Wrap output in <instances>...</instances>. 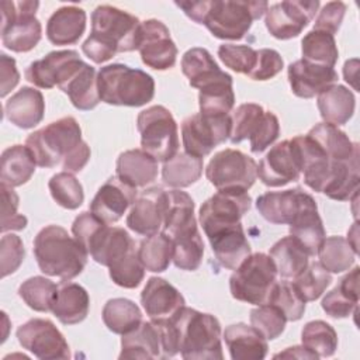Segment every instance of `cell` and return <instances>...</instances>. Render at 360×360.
Returning <instances> with one entry per match:
<instances>
[{"instance_id":"6da1fadb","label":"cell","mask_w":360,"mask_h":360,"mask_svg":"<svg viewBox=\"0 0 360 360\" xmlns=\"http://www.w3.org/2000/svg\"><path fill=\"white\" fill-rule=\"evenodd\" d=\"M37 166H62L63 172L79 173L90 160V146L82 139V128L75 117H62L41 129L34 131L25 139Z\"/></svg>"},{"instance_id":"7a4b0ae2","label":"cell","mask_w":360,"mask_h":360,"mask_svg":"<svg viewBox=\"0 0 360 360\" xmlns=\"http://www.w3.org/2000/svg\"><path fill=\"white\" fill-rule=\"evenodd\" d=\"M183 13L197 24H202L218 39L239 41L250 30L255 20L263 17L267 1L200 0L174 1Z\"/></svg>"},{"instance_id":"3957f363","label":"cell","mask_w":360,"mask_h":360,"mask_svg":"<svg viewBox=\"0 0 360 360\" xmlns=\"http://www.w3.org/2000/svg\"><path fill=\"white\" fill-rule=\"evenodd\" d=\"M141 21L131 13L101 4L91 13V31L82 44L83 53L100 65L118 52L138 49Z\"/></svg>"},{"instance_id":"277c9868","label":"cell","mask_w":360,"mask_h":360,"mask_svg":"<svg viewBox=\"0 0 360 360\" xmlns=\"http://www.w3.org/2000/svg\"><path fill=\"white\" fill-rule=\"evenodd\" d=\"M34 256L39 270L52 277L69 281L77 277L87 264L89 253L59 225L42 228L32 243Z\"/></svg>"},{"instance_id":"5b68a950","label":"cell","mask_w":360,"mask_h":360,"mask_svg":"<svg viewBox=\"0 0 360 360\" xmlns=\"http://www.w3.org/2000/svg\"><path fill=\"white\" fill-rule=\"evenodd\" d=\"M169 322L184 360H222V329L219 321L205 312L183 307Z\"/></svg>"},{"instance_id":"8992f818","label":"cell","mask_w":360,"mask_h":360,"mask_svg":"<svg viewBox=\"0 0 360 360\" xmlns=\"http://www.w3.org/2000/svg\"><path fill=\"white\" fill-rule=\"evenodd\" d=\"M100 100L110 105L142 107L155 96V80L141 69L111 63L97 72Z\"/></svg>"},{"instance_id":"52a82bcc","label":"cell","mask_w":360,"mask_h":360,"mask_svg":"<svg viewBox=\"0 0 360 360\" xmlns=\"http://www.w3.org/2000/svg\"><path fill=\"white\" fill-rule=\"evenodd\" d=\"M277 281V269L263 252L250 253L229 277V290L235 300L252 305L266 304Z\"/></svg>"},{"instance_id":"ba28073f","label":"cell","mask_w":360,"mask_h":360,"mask_svg":"<svg viewBox=\"0 0 360 360\" xmlns=\"http://www.w3.org/2000/svg\"><path fill=\"white\" fill-rule=\"evenodd\" d=\"M142 149L158 162H166L179 152V128L165 105H150L136 118Z\"/></svg>"},{"instance_id":"9c48e42d","label":"cell","mask_w":360,"mask_h":360,"mask_svg":"<svg viewBox=\"0 0 360 360\" xmlns=\"http://www.w3.org/2000/svg\"><path fill=\"white\" fill-rule=\"evenodd\" d=\"M38 1H1V42L13 52H30L42 38V25L35 17Z\"/></svg>"},{"instance_id":"30bf717a","label":"cell","mask_w":360,"mask_h":360,"mask_svg":"<svg viewBox=\"0 0 360 360\" xmlns=\"http://www.w3.org/2000/svg\"><path fill=\"white\" fill-rule=\"evenodd\" d=\"M205 176L218 191H248L257 179V163L249 155L228 148L211 158Z\"/></svg>"},{"instance_id":"8fae6325","label":"cell","mask_w":360,"mask_h":360,"mask_svg":"<svg viewBox=\"0 0 360 360\" xmlns=\"http://www.w3.org/2000/svg\"><path fill=\"white\" fill-rule=\"evenodd\" d=\"M231 115H204L193 114L181 122V141L184 152L204 158L210 155L215 146L224 143L231 135Z\"/></svg>"},{"instance_id":"7c38bea8","label":"cell","mask_w":360,"mask_h":360,"mask_svg":"<svg viewBox=\"0 0 360 360\" xmlns=\"http://www.w3.org/2000/svg\"><path fill=\"white\" fill-rule=\"evenodd\" d=\"M321 3L318 0H285L269 6L264 25L271 37L287 41L298 37L314 20Z\"/></svg>"},{"instance_id":"4fadbf2b","label":"cell","mask_w":360,"mask_h":360,"mask_svg":"<svg viewBox=\"0 0 360 360\" xmlns=\"http://www.w3.org/2000/svg\"><path fill=\"white\" fill-rule=\"evenodd\" d=\"M15 336L22 349L41 360H65L70 357V349L65 336L49 319H30L18 326Z\"/></svg>"},{"instance_id":"5bb4252c","label":"cell","mask_w":360,"mask_h":360,"mask_svg":"<svg viewBox=\"0 0 360 360\" xmlns=\"http://www.w3.org/2000/svg\"><path fill=\"white\" fill-rule=\"evenodd\" d=\"M248 191H217L200 207V224L207 235L236 224L250 210Z\"/></svg>"},{"instance_id":"9a60e30c","label":"cell","mask_w":360,"mask_h":360,"mask_svg":"<svg viewBox=\"0 0 360 360\" xmlns=\"http://www.w3.org/2000/svg\"><path fill=\"white\" fill-rule=\"evenodd\" d=\"M136 51H139L143 65L155 70L172 69L179 53L169 28L165 22L155 18L141 22Z\"/></svg>"},{"instance_id":"2e32d148","label":"cell","mask_w":360,"mask_h":360,"mask_svg":"<svg viewBox=\"0 0 360 360\" xmlns=\"http://www.w3.org/2000/svg\"><path fill=\"white\" fill-rule=\"evenodd\" d=\"M83 62L84 60L75 49L52 51L42 59L31 62L24 76L31 84L39 89L60 87Z\"/></svg>"},{"instance_id":"e0dca14e","label":"cell","mask_w":360,"mask_h":360,"mask_svg":"<svg viewBox=\"0 0 360 360\" xmlns=\"http://www.w3.org/2000/svg\"><path fill=\"white\" fill-rule=\"evenodd\" d=\"M257 177L267 187H283L301 177L298 156L291 139L276 143L260 160Z\"/></svg>"},{"instance_id":"ac0fdd59","label":"cell","mask_w":360,"mask_h":360,"mask_svg":"<svg viewBox=\"0 0 360 360\" xmlns=\"http://www.w3.org/2000/svg\"><path fill=\"white\" fill-rule=\"evenodd\" d=\"M136 200V188L120 177H110L96 193L90 202V211L103 222H118Z\"/></svg>"},{"instance_id":"d6986e66","label":"cell","mask_w":360,"mask_h":360,"mask_svg":"<svg viewBox=\"0 0 360 360\" xmlns=\"http://www.w3.org/2000/svg\"><path fill=\"white\" fill-rule=\"evenodd\" d=\"M165 210L166 191L160 187L148 188L131 205L127 215V226L138 235H155L163 226Z\"/></svg>"},{"instance_id":"ffe728a7","label":"cell","mask_w":360,"mask_h":360,"mask_svg":"<svg viewBox=\"0 0 360 360\" xmlns=\"http://www.w3.org/2000/svg\"><path fill=\"white\" fill-rule=\"evenodd\" d=\"M291 91L300 98H312L336 84L338 72L333 68L316 65L305 59L292 62L287 69Z\"/></svg>"},{"instance_id":"44dd1931","label":"cell","mask_w":360,"mask_h":360,"mask_svg":"<svg viewBox=\"0 0 360 360\" xmlns=\"http://www.w3.org/2000/svg\"><path fill=\"white\" fill-rule=\"evenodd\" d=\"M312 200L314 197L311 194L298 187L283 191H267L257 197L256 208L267 222L290 225L300 210Z\"/></svg>"},{"instance_id":"7402d4cb","label":"cell","mask_w":360,"mask_h":360,"mask_svg":"<svg viewBox=\"0 0 360 360\" xmlns=\"http://www.w3.org/2000/svg\"><path fill=\"white\" fill-rule=\"evenodd\" d=\"M141 304L152 321L172 318L183 307L186 300L183 294L162 277H150L141 292Z\"/></svg>"},{"instance_id":"603a6c76","label":"cell","mask_w":360,"mask_h":360,"mask_svg":"<svg viewBox=\"0 0 360 360\" xmlns=\"http://www.w3.org/2000/svg\"><path fill=\"white\" fill-rule=\"evenodd\" d=\"M134 249L135 240L124 228L104 224L90 239L86 252L96 263L108 267Z\"/></svg>"},{"instance_id":"cb8c5ba5","label":"cell","mask_w":360,"mask_h":360,"mask_svg":"<svg viewBox=\"0 0 360 360\" xmlns=\"http://www.w3.org/2000/svg\"><path fill=\"white\" fill-rule=\"evenodd\" d=\"M207 238L217 260L225 269L235 270L252 253L242 224L218 229Z\"/></svg>"},{"instance_id":"d4e9b609","label":"cell","mask_w":360,"mask_h":360,"mask_svg":"<svg viewBox=\"0 0 360 360\" xmlns=\"http://www.w3.org/2000/svg\"><path fill=\"white\" fill-rule=\"evenodd\" d=\"M4 114L13 125L21 129L34 128L44 120L45 114L42 93L30 86L21 87L6 101Z\"/></svg>"},{"instance_id":"484cf974","label":"cell","mask_w":360,"mask_h":360,"mask_svg":"<svg viewBox=\"0 0 360 360\" xmlns=\"http://www.w3.org/2000/svg\"><path fill=\"white\" fill-rule=\"evenodd\" d=\"M222 336L232 360H262L267 356V339L252 325L232 323Z\"/></svg>"},{"instance_id":"4316f807","label":"cell","mask_w":360,"mask_h":360,"mask_svg":"<svg viewBox=\"0 0 360 360\" xmlns=\"http://www.w3.org/2000/svg\"><path fill=\"white\" fill-rule=\"evenodd\" d=\"M120 359H165L159 325L142 321L138 328L122 335Z\"/></svg>"},{"instance_id":"83f0119b","label":"cell","mask_w":360,"mask_h":360,"mask_svg":"<svg viewBox=\"0 0 360 360\" xmlns=\"http://www.w3.org/2000/svg\"><path fill=\"white\" fill-rule=\"evenodd\" d=\"M86 22L87 14L82 7H59L46 21V38L53 45H73L84 34Z\"/></svg>"},{"instance_id":"f1b7e54d","label":"cell","mask_w":360,"mask_h":360,"mask_svg":"<svg viewBox=\"0 0 360 360\" xmlns=\"http://www.w3.org/2000/svg\"><path fill=\"white\" fill-rule=\"evenodd\" d=\"M158 160L143 149L125 150L115 163V176L135 188L153 183L158 179Z\"/></svg>"},{"instance_id":"f546056e","label":"cell","mask_w":360,"mask_h":360,"mask_svg":"<svg viewBox=\"0 0 360 360\" xmlns=\"http://www.w3.org/2000/svg\"><path fill=\"white\" fill-rule=\"evenodd\" d=\"M90 309V297L77 283L62 281L58 285L56 298L51 312L63 325H76L86 319Z\"/></svg>"},{"instance_id":"4dcf8cb0","label":"cell","mask_w":360,"mask_h":360,"mask_svg":"<svg viewBox=\"0 0 360 360\" xmlns=\"http://www.w3.org/2000/svg\"><path fill=\"white\" fill-rule=\"evenodd\" d=\"M288 229L290 235L300 242L309 256H315L318 253L319 246L326 238V232L315 200L309 201L300 210L288 225Z\"/></svg>"},{"instance_id":"1f68e13d","label":"cell","mask_w":360,"mask_h":360,"mask_svg":"<svg viewBox=\"0 0 360 360\" xmlns=\"http://www.w3.org/2000/svg\"><path fill=\"white\" fill-rule=\"evenodd\" d=\"M59 89L68 94L73 107L80 111L93 110L101 101L96 69L86 62H83Z\"/></svg>"},{"instance_id":"d6a6232c","label":"cell","mask_w":360,"mask_h":360,"mask_svg":"<svg viewBox=\"0 0 360 360\" xmlns=\"http://www.w3.org/2000/svg\"><path fill=\"white\" fill-rule=\"evenodd\" d=\"M316 105L323 122L335 127L345 125L354 114L356 98L350 89L333 84L318 94Z\"/></svg>"},{"instance_id":"836d02e7","label":"cell","mask_w":360,"mask_h":360,"mask_svg":"<svg viewBox=\"0 0 360 360\" xmlns=\"http://www.w3.org/2000/svg\"><path fill=\"white\" fill-rule=\"evenodd\" d=\"M359 304V267L349 271L339 284L322 298V309L335 319L350 316Z\"/></svg>"},{"instance_id":"e575fe53","label":"cell","mask_w":360,"mask_h":360,"mask_svg":"<svg viewBox=\"0 0 360 360\" xmlns=\"http://www.w3.org/2000/svg\"><path fill=\"white\" fill-rule=\"evenodd\" d=\"M35 158L27 145H13L1 153V184L20 187L25 184L35 172Z\"/></svg>"},{"instance_id":"d590c367","label":"cell","mask_w":360,"mask_h":360,"mask_svg":"<svg viewBox=\"0 0 360 360\" xmlns=\"http://www.w3.org/2000/svg\"><path fill=\"white\" fill-rule=\"evenodd\" d=\"M307 135L312 138L332 160L347 162L359 156V145L353 142L346 132L332 124L319 122L312 127Z\"/></svg>"},{"instance_id":"8d00e7d4","label":"cell","mask_w":360,"mask_h":360,"mask_svg":"<svg viewBox=\"0 0 360 360\" xmlns=\"http://www.w3.org/2000/svg\"><path fill=\"white\" fill-rule=\"evenodd\" d=\"M173 259L172 262L180 270L194 271L200 267L204 256V242L200 235L197 222L177 231L172 238Z\"/></svg>"},{"instance_id":"74e56055","label":"cell","mask_w":360,"mask_h":360,"mask_svg":"<svg viewBox=\"0 0 360 360\" xmlns=\"http://www.w3.org/2000/svg\"><path fill=\"white\" fill-rule=\"evenodd\" d=\"M269 255L273 259L277 269V274L281 278L294 280L309 264V260H308L309 255L300 245V242L291 235L278 239L270 248Z\"/></svg>"},{"instance_id":"f35d334b","label":"cell","mask_w":360,"mask_h":360,"mask_svg":"<svg viewBox=\"0 0 360 360\" xmlns=\"http://www.w3.org/2000/svg\"><path fill=\"white\" fill-rule=\"evenodd\" d=\"M233 80L229 73L212 80L200 89L198 105L204 115H226L235 105Z\"/></svg>"},{"instance_id":"ab89813d","label":"cell","mask_w":360,"mask_h":360,"mask_svg":"<svg viewBox=\"0 0 360 360\" xmlns=\"http://www.w3.org/2000/svg\"><path fill=\"white\" fill-rule=\"evenodd\" d=\"M181 72L188 79L190 86L198 90L225 73L212 55L200 46L184 52L181 56Z\"/></svg>"},{"instance_id":"60d3db41","label":"cell","mask_w":360,"mask_h":360,"mask_svg":"<svg viewBox=\"0 0 360 360\" xmlns=\"http://www.w3.org/2000/svg\"><path fill=\"white\" fill-rule=\"evenodd\" d=\"M204 169L201 158L187 152H177L162 167V180L172 188H184L200 180Z\"/></svg>"},{"instance_id":"b9f144b4","label":"cell","mask_w":360,"mask_h":360,"mask_svg":"<svg viewBox=\"0 0 360 360\" xmlns=\"http://www.w3.org/2000/svg\"><path fill=\"white\" fill-rule=\"evenodd\" d=\"M101 318L108 330L125 335L141 325L142 311L128 298H111L104 304Z\"/></svg>"},{"instance_id":"7bdbcfd3","label":"cell","mask_w":360,"mask_h":360,"mask_svg":"<svg viewBox=\"0 0 360 360\" xmlns=\"http://www.w3.org/2000/svg\"><path fill=\"white\" fill-rule=\"evenodd\" d=\"M197 222L194 217L193 198L180 188L166 191V210L162 232L172 238L177 231Z\"/></svg>"},{"instance_id":"ee69618b","label":"cell","mask_w":360,"mask_h":360,"mask_svg":"<svg viewBox=\"0 0 360 360\" xmlns=\"http://www.w3.org/2000/svg\"><path fill=\"white\" fill-rule=\"evenodd\" d=\"M138 256L148 271L162 273L173 259V242L163 232L146 236L139 243Z\"/></svg>"},{"instance_id":"f6af8a7d","label":"cell","mask_w":360,"mask_h":360,"mask_svg":"<svg viewBox=\"0 0 360 360\" xmlns=\"http://www.w3.org/2000/svg\"><path fill=\"white\" fill-rule=\"evenodd\" d=\"M301 52L302 59L329 68H333L339 58L335 35L318 30H311L304 35L301 41Z\"/></svg>"},{"instance_id":"bcb514c9","label":"cell","mask_w":360,"mask_h":360,"mask_svg":"<svg viewBox=\"0 0 360 360\" xmlns=\"http://www.w3.org/2000/svg\"><path fill=\"white\" fill-rule=\"evenodd\" d=\"M319 264L329 273H343L349 270L354 260L356 252L343 236H328L318 249Z\"/></svg>"},{"instance_id":"7dc6e473","label":"cell","mask_w":360,"mask_h":360,"mask_svg":"<svg viewBox=\"0 0 360 360\" xmlns=\"http://www.w3.org/2000/svg\"><path fill=\"white\" fill-rule=\"evenodd\" d=\"M266 117V110L256 103H243L236 107L231 115V135L232 143H239L245 139H252L257 135Z\"/></svg>"},{"instance_id":"c3c4849f","label":"cell","mask_w":360,"mask_h":360,"mask_svg":"<svg viewBox=\"0 0 360 360\" xmlns=\"http://www.w3.org/2000/svg\"><path fill=\"white\" fill-rule=\"evenodd\" d=\"M301 342L318 357H330L338 349V333L325 321H309L301 330Z\"/></svg>"},{"instance_id":"681fc988","label":"cell","mask_w":360,"mask_h":360,"mask_svg":"<svg viewBox=\"0 0 360 360\" xmlns=\"http://www.w3.org/2000/svg\"><path fill=\"white\" fill-rule=\"evenodd\" d=\"M58 285L42 276H34L22 281L18 287V295L37 312H49L56 298Z\"/></svg>"},{"instance_id":"f907efd6","label":"cell","mask_w":360,"mask_h":360,"mask_svg":"<svg viewBox=\"0 0 360 360\" xmlns=\"http://www.w3.org/2000/svg\"><path fill=\"white\" fill-rule=\"evenodd\" d=\"M48 188L53 201L66 210H77L84 201L82 183L73 173L59 172L53 174L48 183Z\"/></svg>"},{"instance_id":"816d5d0a","label":"cell","mask_w":360,"mask_h":360,"mask_svg":"<svg viewBox=\"0 0 360 360\" xmlns=\"http://www.w3.org/2000/svg\"><path fill=\"white\" fill-rule=\"evenodd\" d=\"M332 276L325 270L319 262H314L307 266V269L294 278L292 284L300 292V295L307 301L318 300L325 290L330 285Z\"/></svg>"},{"instance_id":"f5cc1de1","label":"cell","mask_w":360,"mask_h":360,"mask_svg":"<svg viewBox=\"0 0 360 360\" xmlns=\"http://www.w3.org/2000/svg\"><path fill=\"white\" fill-rule=\"evenodd\" d=\"M267 302L280 308L285 319L290 322L301 319L307 307V301L300 295L294 284L288 281H276Z\"/></svg>"},{"instance_id":"db71d44e","label":"cell","mask_w":360,"mask_h":360,"mask_svg":"<svg viewBox=\"0 0 360 360\" xmlns=\"http://www.w3.org/2000/svg\"><path fill=\"white\" fill-rule=\"evenodd\" d=\"M145 267L138 256V249L131 250L111 266H108L110 278L122 288H136L143 277H145Z\"/></svg>"},{"instance_id":"11a10c76","label":"cell","mask_w":360,"mask_h":360,"mask_svg":"<svg viewBox=\"0 0 360 360\" xmlns=\"http://www.w3.org/2000/svg\"><path fill=\"white\" fill-rule=\"evenodd\" d=\"M287 319L280 308L273 304H262L250 311V325L267 340L277 339L285 329Z\"/></svg>"},{"instance_id":"9f6ffc18","label":"cell","mask_w":360,"mask_h":360,"mask_svg":"<svg viewBox=\"0 0 360 360\" xmlns=\"http://www.w3.org/2000/svg\"><path fill=\"white\" fill-rule=\"evenodd\" d=\"M218 56L226 68L248 76L256 65L257 49L250 45L222 44L218 46Z\"/></svg>"},{"instance_id":"6f0895ef","label":"cell","mask_w":360,"mask_h":360,"mask_svg":"<svg viewBox=\"0 0 360 360\" xmlns=\"http://www.w3.org/2000/svg\"><path fill=\"white\" fill-rule=\"evenodd\" d=\"M25 257V248L18 235L4 233L0 240V270L1 277H7L18 270Z\"/></svg>"},{"instance_id":"680465c9","label":"cell","mask_w":360,"mask_h":360,"mask_svg":"<svg viewBox=\"0 0 360 360\" xmlns=\"http://www.w3.org/2000/svg\"><path fill=\"white\" fill-rule=\"evenodd\" d=\"M1 232L6 233L7 231H21L27 226V217L18 214V195L13 190V187L1 184Z\"/></svg>"},{"instance_id":"91938a15","label":"cell","mask_w":360,"mask_h":360,"mask_svg":"<svg viewBox=\"0 0 360 360\" xmlns=\"http://www.w3.org/2000/svg\"><path fill=\"white\" fill-rule=\"evenodd\" d=\"M284 66L281 55L271 48L257 49V59L253 70L248 75L252 80H270L277 76Z\"/></svg>"},{"instance_id":"94428289","label":"cell","mask_w":360,"mask_h":360,"mask_svg":"<svg viewBox=\"0 0 360 360\" xmlns=\"http://www.w3.org/2000/svg\"><path fill=\"white\" fill-rule=\"evenodd\" d=\"M347 6L343 1H329L319 11L315 18L314 30L325 31L335 35L343 21Z\"/></svg>"},{"instance_id":"6125c7cd","label":"cell","mask_w":360,"mask_h":360,"mask_svg":"<svg viewBox=\"0 0 360 360\" xmlns=\"http://www.w3.org/2000/svg\"><path fill=\"white\" fill-rule=\"evenodd\" d=\"M278 135H280V122L277 115L271 111H266L264 121L257 135L253 139H250V150L253 153H262L276 142Z\"/></svg>"},{"instance_id":"be15d7a7","label":"cell","mask_w":360,"mask_h":360,"mask_svg":"<svg viewBox=\"0 0 360 360\" xmlns=\"http://www.w3.org/2000/svg\"><path fill=\"white\" fill-rule=\"evenodd\" d=\"M0 77H1V91L0 96L6 97L20 82V73L15 66V59L1 53L0 55Z\"/></svg>"},{"instance_id":"e7e4bbea","label":"cell","mask_w":360,"mask_h":360,"mask_svg":"<svg viewBox=\"0 0 360 360\" xmlns=\"http://www.w3.org/2000/svg\"><path fill=\"white\" fill-rule=\"evenodd\" d=\"M318 359V356L311 352L309 349H307L304 345L302 346H291L287 347L284 352H280L277 354H274V359Z\"/></svg>"},{"instance_id":"03108f58","label":"cell","mask_w":360,"mask_h":360,"mask_svg":"<svg viewBox=\"0 0 360 360\" xmlns=\"http://www.w3.org/2000/svg\"><path fill=\"white\" fill-rule=\"evenodd\" d=\"M356 73H357V59L346 60L345 66H343V76H345V80L353 86V89H357V84H356L357 75Z\"/></svg>"}]
</instances>
